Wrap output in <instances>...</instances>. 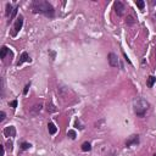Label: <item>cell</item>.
Instances as JSON below:
<instances>
[{
  "label": "cell",
  "instance_id": "obj_1",
  "mask_svg": "<svg viewBox=\"0 0 156 156\" xmlns=\"http://www.w3.org/2000/svg\"><path fill=\"white\" fill-rule=\"evenodd\" d=\"M32 11L34 13H43L48 17H54L55 10L51 4L43 0H36L32 3Z\"/></svg>",
  "mask_w": 156,
  "mask_h": 156
},
{
  "label": "cell",
  "instance_id": "obj_2",
  "mask_svg": "<svg viewBox=\"0 0 156 156\" xmlns=\"http://www.w3.org/2000/svg\"><path fill=\"white\" fill-rule=\"evenodd\" d=\"M149 109V102L144 99H138L135 102H134V112L137 116L139 117H144L145 112L148 111Z\"/></svg>",
  "mask_w": 156,
  "mask_h": 156
},
{
  "label": "cell",
  "instance_id": "obj_3",
  "mask_svg": "<svg viewBox=\"0 0 156 156\" xmlns=\"http://www.w3.org/2000/svg\"><path fill=\"white\" fill-rule=\"evenodd\" d=\"M113 9H115V12L117 13V16H122V15L125 13V10H126L123 3H121V1H115Z\"/></svg>",
  "mask_w": 156,
  "mask_h": 156
},
{
  "label": "cell",
  "instance_id": "obj_4",
  "mask_svg": "<svg viewBox=\"0 0 156 156\" xmlns=\"http://www.w3.org/2000/svg\"><path fill=\"white\" fill-rule=\"evenodd\" d=\"M107 60H109V63H110L111 67H117L119 65L118 57H117L116 54H113V53H110V54L107 55Z\"/></svg>",
  "mask_w": 156,
  "mask_h": 156
},
{
  "label": "cell",
  "instance_id": "obj_5",
  "mask_svg": "<svg viewBox=\"0 0 156 156\" xmlns=\"http://www.w3.org/2000/svg\"><path fill=\"white\" fill-rule=\"evenodd\" d=\"M22 25H23V16H21V15H20L19 17H17V20H16V22H15V26H13V29H15L13 33H12L13 36H16V34H17V32L22 28Z\"/></svg>",
  "mask_w": 156,
  "mask_h": 156
},
{
  "label": "cell",
  "instance_id": "obj_6",
  "mask_svg": "<svg viewBox=\"0 0 156 156\" xmlns=\"http://www.w3.org/2000/svg\"><path fill=\"white\" fill-rule=\"evenodd\" d=\"M4 135H5V137H15V135H16V128H15L13 126L5 127V129H4Z\"/></svg>",
  "mask_w": 156,
  "mask_h": 156
},
{
  "label": "cell",
  "instance_id": "obj_7",
  "mask_svg": "<svg viewBox=\"0 0 156 156\" xmlns=\"http://www.w3.org/2000/svg\"><path fill=\"white\" fill-rule=\"evenodd\" d=\"M139 143V135H131L129 137V139L126 142V146L127 148H129V146H132V145H137V144Z\"/></svg>",
  "mask_w": 156,
  "mask_h": 156
},
{
  "label": "cell",
  "instance_id": "obj_8",
  "mask_svg": "<svg viewBox=\"0 0 156 156\" xmlns=\"http://www.w3.org/2000/svg\"><path fill=\"white\" fill-rule=\"evenodd\" d=\"M26 61H31V59H29V56H28L27 53H22V55L20 56V60L17 61V66L22 65V63L26 62Z\"/></svg>",
  "mask_w": 156,
  "mask_h": 156
},
{
  "label": "cell",
  "instance_id": "obj_9",
  "mask_svg": "<svg viewBox=\"0 0 156 156\" xmlns=\"http://www.w3.org/2000/svg\"><path fill=\"white\" fill-rule=\"evenodd\" d=\"M42 107H43V105H42V104H39V105H34V106H33V109L31 110V113H32V115H38V113L40 112Z\"/></svg>",
  "mask_w": 156,
  "mask_h": 156
},
{
  "label": "cell",
  "instance_id": "obj_10",
  "mask_svg": "<svg viewBox=\"0 0 156 156\" xmlns=\"http://www.w3.org/2000/svg\"><path fill=\"white\" fill-rule=\"evenodd\" d=\"M156 82V77H154V76H150L149 78H148V81H146V85L149 88H152V85L155 84Z\"/></svg>",
  "mask_w": 156,
  "mask_h": 156
},
{
  "label": "cell",
  "instance_id": "obj_11",
  "mask_svg": "<svg viewBox=\"0 0 156 156\" xmlns=\"http://www.w3.org/2000/svg\"><path fill=\"white\" fill-rule=\"evenodd\" d=\"M48 129H49V133H50V134H55V133L57 132L56 126L54 125L53 122H50L49 125H48Z\"/></svg>",
  "mask_w": 156,
  "mask_h": 156
},
{
  "label": "cell",
  "instance_id": "obj_12",
  "mask_svg": "<svg viewBox=\"0 0 156 156\" xmlns=\"http://www.w3.org/2000/svg\"><path fill=\"white\" fill-rule=\"evenodd\" d=\"M134 22H135L134 16H133V15H128V16H127V19H126V23H127V25H129V26H132V25H134Z\"/></svg>",
  "mask_w": 156,
  "mask_h": 156
},
{
  "label": "cell",
  "instance_id": "obj_13",
  "mask_svg": "<svg viewBox=\"0 0 156 156\" xmlns=\"http://www.w3.org/2000/svg\"><path fill=\"white\" fill-rule=\"evenodd\" d=\"M92 150V145H90V143H88V142H85V143L82 144V151H90Z\"/></svg>",
  "mask_w": 156,
  "mask_h": 156
},
{
  "label": "cell",
  "instance_id": "obj_14",
  "mask_svg": "<svg viewBox=\"0 0 156 156\" xmlns=\"http://www.w3.org/2000/svg\"><path fill=\"white\" fill-rule=\"evenodd\" d=\"M7 53H9L7 46H3V48H1V53H0V59H5Z\"/></svg>",
  "mask_w": 156,
  "mask_h": 156
},
{
  "label": "cell",
  "instance_id": "obj_15",
  "mask_svg": "<svg viewBox=\"0 0 156 156\" xmlns=\"http://www.w3.org/2000/svg\"><path fill=\"white\" fill-rule=\"evenodd\" d=\"M12 11H13V7H12V5L7 3V4H6V16H11V13H12Z\"/></svg>",
  "mask_w": 156,
  "mask_h": 156
},
{
  "label": "cell",
  "instance_id": "obj_16",
  "mask_svg": "<svg viewBox=\"0 0 156 156\" xmlns=\"http://www.w3.org/2000/svg\"><path fill=\"white\" fill-rule=\"evenodd\" d=\"M135 5H137L140 10H143L144 6H145V3H144L143 0H135Z\"/></svg>",
  "mask_w": 156,
  "mask_h": 156
},
{
  "label": "cell",
  "instance_id": "obj_17",
  "mask_svg": "<svg viewBox=\"0 0 156 156\" xmlns=\"http://www.w3.org/2000/svg\"><path fill=\"white\" fill-rule=\"evenodd\" d=\"M31 146H32L31 143H26V142H23V143L21 144V149L22 150H28Z\"/></svg>",
  "mask_w": 156,
  "mask_h": 156
},
{
  "label": "cell",
  "instance_id": "obj_18",
  "mask_svg": "<svg viewBox=\"0 0 156 156\" xmlns=\"http://www.w3.org/2000/svg\"><path fill=\"white\" fill-rule=\"evenodd\" d=\"M17 10H19V6H16V7H15V9H13L12 13H11V16H10V21H11V20H12L13 17H15V16L17 15Z\"/></svg>",
  "mask_w": 156,
  "mask_h": 156
},
{
  "label": "cell",
  "instance_id": "obj_19",
  "mask_svg": "<svg viewBox=\"0 0 156 156\" xmlns=\"http://www.w3.org/2000/svg\"><path fill=\"white\" fill-rule=\"evenodd\" d=\"M67 135H68L71 139H76V132L75 131H68Z\"/></svg>",
  "mask_w": 156,
  "mask_h": 156
},
{
  "label": "cell",
  "instance_id": "obj_20",
  "mask_svg": "<svg viewBox=\"0 0 156 156\" xmlns=\"http://www.w3.org/2000/svg\"><path fill=\"white\" fill-rule=\"evenodd\" d=\"M9 106L12 107V109L17 107V100H13V101H11V102H9Z\"/></svg>",
  "mask_w": 156,
  "mask_h": 156
},
{
  "label": "cell",
  "instance_id": "obj_21",
  "mask_svg": "<svg viewBox=\"0 0 156 156\" xmlns=\"http://www.w3.org/2000/svg\"><path fill=\"white\" fill-rule=\"evenodd\" d=\"M5 118H6V113L4 112V111H1L0 112V122H3Z\"/></svg>",
  "mask_w": 156,
  "mask_h": 156
},
{
  "label": "cell",
  "instance_id": "obj_22",
  "mask_svg": "<svg viewBox=\"0 0 156 156\" xmlns=\"http://www.w3.org/2000/svg\"><path fill=\"white\" fill-rule=\"evenodd\" d=\"M75 126H76V127H77V128H79V129H83V128H84V127H83V126L81 125V122H79V121H78V119H77V121H76Z\"/></svg>",
  "mask_w": 156,
  "mask_h": 156
},
{
  "label": "cell",
  "instance_id": "obj_23",
  "mask_svg": "<svg viewBox=\"0 0 156 156\" xmlns=\"http://www.w3.org/2000/svg\"><path fill=\"white\" fill-rule=\"evenodd\" d=\"M6 146H7V149L10 150V151H12V142H11V140H9V142H7Z\"/></svg>",
  "mask_w": 156,
  "mask_h": 156
},
{
  "label": "cell",
  "instance_id": "obj_24",
  "mask_svg": "<svg viewBox=\"0 0 156 156\" xmlns=\"http://www.w3.org/2000/svg\"><path fill=\"white\" fill-rule=\"evenodd\" d=\"M29 87H31V83H28V84L25 87V89H23V94H25V95L28 93V89H29Z\"/></svg>",
  "mask_w": 156,
  "mask_h": 156
},
{
  "label": "cell",
  "instance_id": "obj_25",
  "mask_svg": "<svg viewBox=\"0 0 156 156\" xmlns=\"http://www.w3.org/2000/svg\"><path fill=\"white\" fill-rule=\"evenodd\" d=\"M50 55H51V57H53V60L55 59V53H54V51H50Z\"/></svg>",
  "mask_w": 156,
  "mask_h": 156
},
{
  "label": "cell",
  "instance_id": "obj_26",
  "mask_svg": "<svg viewBox=\"0 0 156 156\" xmlns=\"http://www.w3.org/2000/svg\"><path fill=\"white\" fill-rule=\"evenodd\" d=\"M155 55H156V49H155Z\"/></svg>",
  "mask_w": 156,
  "mask_h": 156
},
{
  "label": "cell",
  "instance_id": "obj_27",
  "mask_svg": "<svg viewBox=\"0 0 156 156\" xmlns=\"http://www.w3.org/2000/svg\"><path fill=\"white\" fill-rule=\"evenodd\" d=\"M154 156H156V154H155V155H154Z\"/></svg>",
  "mask_w": 156,
  "mask_h": 156
}]
</instances>
